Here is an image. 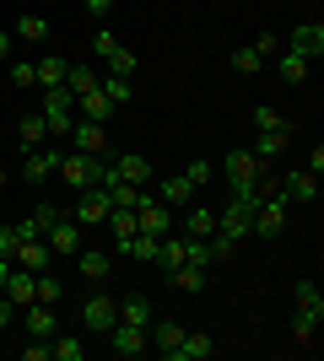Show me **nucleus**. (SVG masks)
I'll list each match as a JSON object with an SVG mask.
<instances>
[{
	"label": "nucleus",
	"instance_id": "72a5a7b5",
	"mask_svg": "<svg viewBox=\"0 0 324 361\" xmlns=\"http://www.w3.org/2000/svg\"><path fill=\"white\" fill-rule=\"evenodd\" d=\"M16 38H22V44H49V16H22V22H16Z\"/></svg>",
	"mask_w": 324,
	"mask_h": 361
},
{
	"label": "nucleus",
	"instance_id": "5701e85b",
	"mask_svg": "<svg viewBox=\"0 0 324 361\" xmlns=\"http://www.w3.org/2000/svg\"><path fill=\"white\" fill-rule=\"evenodd\" d=\"M308 71H313V65L303 60V54H292V49H281V54H276V75L287 81V87H303V81H308Z\"/></svg>",
	"mask_w": 324,
	"mask_h": 361
},
{
	"label": "nucleus",
	"instance_id": "39448f33",
	"mask_svg": "<svg viewBox=\"0 0 324 361\" xmlns=\"http://www.w3.org/2000/svg\"><path fill=\"white\" fill-rule=\"evenodd\" d=\"M97 167H103V157H87V151H65V157H60V178L81 195V189H92V183H97Z\"/></svg>",
	"mask_w": 324,
	"mask_h": 361
},
{
	"label": "nucleus",
	"instance_id": "a878e982",
	"mask_svg": "<svg viewBox=\"0 0 324 361\" xmlns=\"http://www.w3.org/2000/svg\"><path fill=\"white\" fill-rule=\"evenodd\" d=\"M76 114H81V119L108 124V119H114V103L103 97V87H92V92H81V97H76Z\"/></svg>",
	"mask_w": 324,
	"mask_h": 361
},
{
	"label": "nucleus",
	"instance_id": "f3484780",
	"mask_svg": "<svg viewBox=\"0 0 324 361\" xmlns=\"http://www.w3.org/2000/svg\"><path fill=\"white\" fill-rule=\"evenodd\" d=\"M6 297H11V307H16V302H28V307H32V302H38V275L22 270V264H11V275H6Z\"/></svg>",
	"mask_w": 324,
	"mask_h": 361
},
{
	"label": "nucleus",
	"instance_id": "aec40b11",
	"mask_svg": "<svg viewBox=\"0 0 324 361\" xmlns=\"http://www.w3.org/2000/svg\"><path fill=\"white\" fill-rule=\"evenodd\" d=\"M54 334H60L54 307H49V302H32L28 307V340H54Z\"/></svg>",
	"mask_w": 324,
	"mask_h": 361
},
{
	"label": "nucleus",
	"instance_id": "b1692460",
	"mask_svg": "<svg viewBox=\"0 0 324 361\" xmlns=\"http://www.w3.org/2000/svg\"><path fill=\"white\" fill-rule=\"evenodd\" d=\"M54 221H60V211H54V205H32V211L16 221V232H22V238H44Z\"/></svg>",
	"mask_w": 324,
	"mask_h": 361
},
{
	"label": "nucleus",
	"instance_id": "c756f323",
	"mask_svg": "<svg viewBox=\"0 0 324 361\" xmlns=\"http://www.w3.org/2000/svg\"><path fill=\"white\" fill-rule=\"evenodd\" d=\"M16 135H22V146H44L49 140V124H44V114H22V119H16Z\"/></svg>",
	"mask_w": 324,
	"mask_h": 361
},
{
	"label": "nucleus",
	"instance_id": "1a4fd4ad",
	"mask_svg": "<svg viewBox=\"0 0 324 361\" xmlns=\"http://www.w3.org/2000/svg\"><path fill=\"white\" fill-rule=\"evenodd\" d=\"M60 157H65L60 146H32L28 157H22V178H28V183L54 178V173H60Z\"/></svg>",
	"mask_w": 324,
	"mask_h": 361
},
{
	"label": "nucleus",
	"instance_id": "c85d7f7f",
	"mask_svg": "<svg viewBox=\"0 0 324 361\" xmlns=\"http://www.w3.org/2000/svg\"><path fill=\"white\" fill-rule=\"evenodd\" d=\"M97 87H103V97H108L114 108H124L130 97H136V75H103Z\"/></svg>",
	"mask_w": 324,
	"mask_h": 361
},
{
	"label": "nucleus",
	"instance_id": "7c9ffc66",
	"mask_svg": "<svg viewBox=\"0 0 324 361\" xmlns=\"http://www.w3.org/2000/svg\"><path fill=\"white\" fill-rule=\"evenodd\" d=\"M319 324H324V313H313V307H297V318H292L297 345H313V340H319Z\"/></svg>",
	"mask_w": 324,
	"mask_h": 361
},
{
	"label": "nucleus",
	"instance_id": "58836bf2",
	"mask_svg": "<svg viewBox=\"0 0 324 361\" xmlns=\"http://www.w3.org/2000/svg\"><path fill=\"white\" fill-rule=\"evenodd\" d=\"M140 71V60H136V54H130V49H114V54H108V75H136Z\"/></svg>",
	"mask_w": 324,
	"mask_h": 361
},
{
	"label": "nucleus",
	"instance_id": "f8f14e48",
	"mask_svg": "<svg viewBox=\"0 0 324 361\" xmlns=\"http://www.w3.org/2000/svg\"><path fill=\"white\" fill-rule=\"evenodd\" d=\"M281 49H292V54H303V60L313 65L324 54V27H319V22H297V27L287 32V44H281Z\"/></svg>",
	"mask_w": 324,
	"mask_h": 361
},
{
	"label": "nucleus",
	"instance_id": "0eeeda50",
	"mask_svg": "<svg viewBox=\"0 0 324 361\" xmlns=\"http://www.w3.org/2000/svg\"><path fill=\"white\" fill-rule=\"evenodd\" d=\"M108 211H114V200H108V189H81V200H76V211H71V221L76 226H103L108 221Z\"/></svg>",
	"mask_w": 324,
	"mask_h": 361
},
{
	"label": "nucleus",
	"instance_id": "864d4df0",
	"mask_svg": "<svg viewBox=\"0 0 324 361\" xmlns=\"http://www.w3.org/2000/svg\"><path fill=\"white\" fill-rule=\"evenodd\" d=\"M6 275H11V259H0V291H6Z\"/></svg>",
	"mask_w": 324,
	"mask_h": 361
},
{
	"label": "nucleus",
	"instance_id": "37998d69",
	"mask_svg": "<svg viewBox=\"0 0 324 361\" xmlns=\"http://www.w3.org/2000/svg\"><path fill=\"white\" fill-rule=\"evenodd\" d=\"M184 178L195 183V189H205V183L216 178V167H211V162H189V167H184Z\"/></svg>",
	"mask_w": 324,
	"mask_h": 361
},
{
	"label": "nucleus",
	"instance_id": "9d476101",
	"mask_svg": "<svg viewBox=\"0 0 324 361\" xmlns=\"http://www.w3.org/2000/svg\"><path fill=\"white\" fill-rule=\"evenodd\" d=\"M71 151L103 157V151H108V124H97V119H81V114H76V124H71Z\"/></svg>",
	"mask_w": 324,
	"mask_h": 361
},
{
	"label": "nucleus",
	"instance_id": "ddd939ff",
	"mask_svg": "<svg viewBox=\"0 0 324 361\" xmlns=\"http://www.w3.org/2000/svg\"><path fill=\"white\" fill-rule=\"evenodd\" d=\"M173 221H179V232H184V238H211V232H216V211H211V205H195V200H189Z\"/></svg>",
	"mask_w": 324,
	"mask_h": 361
},
{
	"label": "nucleus",
	"instance_id": "473e14b6",
	"mask_svg": "<svg viewBox=\"0 0 324 361\" xmlns=\"http://www.w3.org/2000/svg\"><path fill=\"white\" fill-rule=\"evenodd\" d=\"M168 275H173V286L184 291V297L205 291V270H200V264H179V270H168Z\"/></svg>",
	"mask_w": 324,
	"mask_h": 361
},
{
	"label": "nucleus",
	"instance_id": "20e7f679",
	"mask_svg": "<svg viewBox=\"0 0 324 361\" xmlns=\"http://www.w3.org/2000/svg\"><path fill=\"white\" fill-rule=\"evenodd\" d=\"M81 324H87V329L103 340V334L119 324V297H103V291H92V297L81 302Z\"/></svg>",
	"mask_w": 324,
	"mask_h": 361
},
{
	"label": "nucleus",
	"instance_id": "f704fd0d",
	"mask_svg": "<svg viewBox=\"0 0 324 361\" xmlns=\"http://www.w3.org/2000/svg\"><path fill=\"white\" fill-rule=\"evenodd\" d=\"M281 151H287V130H260L254 157H260V162H270V157H281Z\"/></svg>",
	"mask_w": 324,
	"mask_h": 361
},
{
	"label": "nucleus",
	"instance_id": "79ce46f5",
	"mask_svg": "<svg viewBox=\"0 0 324 361\" xmlns=\"http://www.w3.org/2000/svg\"><path fill=\"white\" fill-rule=\"evenodd\" d=\"M254 130H287V119H281L270 103H260V108H254Z\"/></svg>",
	"mask_w": 324,
	"mask_h": 361
},
{
	"label": "nucleus",
	"instance_id": "bb28decb",
	"mask_svg": "<svg viewBox=\"0 0 324 361\" xmlns=\"http://www.w3.org/2000/svg\"><path fill=\"white\" fill-rule=\"evenodd\" d=\"M87 340L81 334H54V345H49V361H87Z\"/></svg>",
	"mask_w": 324,
	"mask_h": 361
},
{
	"label": "nucleus",
	"instance_id": "4468645a",
	"mask_svg": "<svg viewBox=\"0 0 324 361\" xmlns=\"http://www.w3.org/2000/svg\"><path fill=\"white\" fill-rule=\"evenodd\" d=\"M281 200H287V205H313V200H319V173H308V167H303V173H287Z\"/></svg>",
	"mask_w": 324,
	"mask_h": 361
},
{
	"label": "nucleus",
	"instance_id": "4be33fe9",
	"mask_svg": "<svg viewBox=\"0 0 324 361\" xmlns=\"http://www.w3.org/2000/svg\"><path fill=\"white\" fill-rule=\"evenodd\" d=\"M152 302H146V297H140V291H136V297H119V324H130V329H152Z\"/></svg>",
	"mask_w": 324,
	"mask_h": 361
},
{
	"label": "nucleus",
	"instance_id": "9b49d317",
	"mask_svg": "<svg viewBox=\"0 0 324 361\" xmlns=\"http://www.w3.org/2000/svg\"><path fill=\"white\" fill-rule=\"evenodd\" d=\"M44 243H49V254H54V259H76L81 254V226L71 221V216H60V221L44 232Z\"/></svg>",
	"mask_w": 324,
	"mask_h": 361
},
{
	"label": "nucleus",
	"instance_id": "de8ad7c7",
	"mask_svg": "<svg viewBox=\"0 0 324 361\" xmlns=\"http://www.w3.org/2000/svg\"><path fill=\"white\" fill-rule=\"evenodd\" d=\"M254 54H260V60H276V54H281V38H270V32L254 38Z\"/></svg>",
	"mask_w": 324,
	"mask_h": 361
},
{
	"label": "nucleus",
	"instance_id": "ea45409f",
	"mask_svg": "<svg viewBox=\"0 0 324 361\" xmlns=\"http://www.w3.org/2000/svg\"><path fill=\"white\" fill-rule=\"evenodd\" d=\"M65 297V286H60V275H49V270H38V302H49V307H54V302Z\"/></svg>",
	"mask_w": 324,
	"mask_h": 361
},
{
	"label": "nucleus",
	"instance_id": "c9c22d12",
	"mask_svg": "<svg viewBox=\"0 0 324 361\" xmlns=\"http://www.w3.org/2000/svg\"><path fill=\"white\" fill-rule=\"evenodd\" d=\"M97 87V71H87V65H71V75H65V92L71 97H81V92H92Z\"/></svg>",
	"mask_w": 324,
	"mask_h": 361
},
{
	"label": "nucleus",
	"instance_id": "2f4dec72",
	"mask_svg": "<svg viewBox=\"0 0 324 361\" xmlns=\"http://www.w3.org/2000/svg\"><path fill=\"white\" fill-rule=\"evenodd\" d=\"M157 248H162V238H152V232H136V238L124 243V254L140 259V264H157Z\"/></svg>",
	"mask_w": 324,
	"mask_h": 361
},
{
	"label": "nucleus",
	"instance_id": "7ed1b4c3",
	"mask_svg": "<svg viewBox=\"0 0 324 361\" xmlns=\"http://www.w3.org/2000/svg\"><path fill=\"white\" fill-rule=\"evenodd\" d=\"M248 232H254V211H244V205H232V200H227V205L216 211V232H211V238H222L227 248H238Z\"/></svg>",
	"mask_w": 324,
	"mask_h": 361
},
{
	"label": "nucleus",
	"instance_id": "8fccbe9b",
	"mask_svg": "<svg viewBox=\"0 0 324 361\" xmlns=\"http://www.w3.org/2000/svg\"><path fill=\"white\" fill-rule=\"evenodd\" d=\"M81 6H87L92 16H108V11H114V0H81Z\"/></svg>",
	"mask_w": 324,
	"mask_h": 361
},
{
	"label": "nucleus",
	"instance_id": "f03ea898",
	"mask_svg": "<svg viewBox=\"0 0 324 361\" xmlns=\"http://www.w3.org/2000/svg\"><path fill=\"white\" fill-rule=\"evenodd\" d=\"M38 114H44L49 135L60 140V135H71V124H76V97L65 87H44V108H38Z\"/></svg>",
	"mask_w": 324,
	"mask_h": 361
},
{
	"label": "nucleus",
	"instance_id": "393cba45",
	"mask_svg": "<svg viewBox=\"0 0 324 361\" xmlns=\"http://www.w3.org/2000/svg\"><path fill=\"white\" fill-rule=\"evenodd\" d=\"M108 232H114V254H124V243H130V238H136V232H140V226H136V211H119V205H114V211H108Z\"/></svg>",
	"mask_w": 324,
	"mask_h": 361
},
{
	"label": "nucleus",
	"instance_id": "a19ab883",
	"mask_svg": "<svg viewBox=\"0 0 324 361\" xmlns=\"http://www.w3.org/2000/svg\"><path fill=\"white\" fill-rule=\"evenodd\" d=\"M292 297H297V307H313V313H324V297H319V286H313V281H297Z\"/></svg>",
	"mask_w": 324,
	"mask_h": 361
},
{
	"label": "nucleus",
	"instance_id": "423d86ee",
	"mask_svg": "<svg viewBox=\"0 0 324 361\" xmlns=\"http://www.w3.org/2000/svg\"><path fill=\"white\" fill-rule=\"evenodd\" d=\"M173 216H179V211H173V205H162L157 195H146V200L136 205V226H140V232H152V238H168V232H173Z\"/></svg>",
	"mask_w": 324,
	"mask_h": 361
},
{
	"label": "nucleus",
	"instance_id": "3c124183",
	"mask_svg": "<svg viewBox=\"0 0 324 361\" xmlns=\"http://www.w3.org/2000/svg\"><path fill=\"white\" fill-rule=\"evenodd\" d=\"M6 324H11V297L0 291V329H6Z\"/></svg>",
	"mask_w": 324,
	"mask_h": 361
},
{
	"label": "nucleus",
	"instance_id": "603ef678",
	"mask_svg": "<svg viewBox=\"0 0 324 361\" xmlns=\"http://www.w3.org/2000/svg\"><path fill=\"white\" fill-rule=\"evenodd\" d=\"M6 54H11V32H0V60H6Z\"/></svg>",
	"mask_w": 324,
	"mask_h": 361
},
{
	"label": "nucleus",
	"instance_id": "f257e3e1",
	"mask_svg": "<svg viewBox=\"0 0 324 361\" xmlns=\"http://www.w3.org/2000/svg\"><path fill=\"white\" fill-rule=\"evenodd\" d=\"M287 221H292V205L281 200V189H270V195L254 205V232H248V238H281Z\"/></svg>",
	"mask_w": 324,
	"mask_h": 361
},
{
	"label": "nucleus",
	"instance_id": "6ab92c4d",
	"mask_svg": "<svg viewBox=\"0 0 324 361\" xmlns=\"http://www.w3.org/2000/svg\"><path fill=\"white\" fill-rule=\"evenodd\" d=\"M205 356H216V340L200 334V329H184V340H179V350L168 361H205Z\"/></svg>",
	"mask_w": 324,
	"mask_h": 361
},
{
	"label": "nucleus",
	"instance_id": "4c0bfd02",
	"mask_svg": "<svg viewBox=\"0 0 324 361\" xmlns=\"http://www.w3.org/2000/svg\"><path fill=\"white\" fill-rule=\"evenodd\" d=\"M232 71H238V75H254V71H265V60H260V54H254V44L232 49Z\"/></svg>",
	"mask_w": 324,
	"mask_h": 361
},
{
	"label": "nucleus",
	"instance_id": "e433bc0d",
	"mask_svg": "<svg viewBox=\"0 0 324 361\" xmlns=\"http://www.w3.org/2000/svg\"><path fill=\"white\" fill-rule=\"evenodd\" d=\"M184 264L211 270V264H216V259H211V243H205V238H184Z\"/></svg>",
	"mask_w": 324,
	"mask_h": 361
},
{
	"label": "nucleus",
	"instance_id": "2eb2a0df",
	"mask_svg": "<svg viewBox=\"0 0 324 361\" xmlns=\"http://www.w3.org/2000/svg\"><path fill=\"white\" fill-rule=\"evenodd\" d=\"M11 264H22V270H49L54 264V254H49V243L44 238H28V243H16V254H11Z\"/></svg>",
	"mask_w": 324,
	"mask_h": 361
},
{
	"label": "nucleus",
	"instance_id": "a18cd8bd",
	"mask_svg": "<svg viewBox=\"0 0 324 361\" xmlns=\"http://www.w3.org/2000/svg\"><path fill=\"white\" fill-rule=\"evenodd\" d=\"M16 243H28V238H22L16 226H0V259H11V254H16Z\"/></svg>",
	"mask_w": 324,
	"mask_h": 361
},
{
	"label": "nucleus",
	"instance_id": "cd10ccee",
	"mask_svg": "<svg viewBox=\"0 0 324 361\" xmlns=\"http://www.w3.org/2000/svg\"><path fill=\"white\" fill-rule=\"evenodd\" d=\"M32 71H38V87H65L71 65H65L60 54H44V60H32Z\"/></svg>",
	"mask_w": 324,
	"mask_h": 361
},
{
	"label": "nucleus",
	"instance_id": "c03bdc74",
	"mask_svg": "<svg viewBox=\"0 0 324 361\" xmlns=\"http://www.w3.org/2000/svg\"><path fill=\"white\" fill-rule=\"evenodd\" d=\"M114 49H119V38H114L108 27H97V38H92V54H97V60H108Z\"/></svg>",
	"mask_w": 324,
	"mask_h": 361
},
{
	"label": "nucleus",
	"instance_id": "6e6552de",
	"mask_svg": "<svg viewBox=\"0 0 324 361\" xmlns=\"http://www.w3.org/2000/svg\"><path fill=\"white\" fill-rule=\"evenodd\" d=\"M222 173H227V189H232V183H260L265 173H270V162H260L254 151H227Z\"/></svg>",
	"mask_w": 324,
	"mask_h": 361
},
{
	"label": "nucleus",
	"instance_id": "412c9836",
	"mask_svg": "<svg viewBox=\"0 0 324 361\" xmlns=\"http://www.w3.org/2000/svg\"><path fill=\"white\" fill-rule=\"evenodd\" d=\"M76 270L87 275L92 286H103V281H108V270H114V259H108L103 248H87V243H81V254H76Z\"/></svg>",
	"mask_w": 324,
	"mask_h": 361
},
{
	"label": "nucleus",
	"instance_id": "dca6fc26",
	"mask_svg": "<svg viewBox=\"0 0 324 361\" xmlns=\"http://www.w3.org/2000/svg\"><path fill=\"white\" fill-rule=\"evenodd\" d=\"M103 340H108L114 356H140V350H146V329H130V324H114Z\"/></svg>",
	"mask_w": 324,
	"mask_h": 361
},
{
	"label": "nucleus",
	"instance_id": "49530a36",
	"mask_svg": "<svg viewBox=\"0 0 324 361\" xmlns=\"http://www.w3.org/2000/svg\"><path fill=\"white\" fill-rule=\"evenodd\" d=\"M11 81H16V87H38V71H32V60L11 65Z\"/></svg>",
	"mask_w": 324,
	"mask_h": 361
},
{
	"label": "nucleus",
	"instance_id": "09e8293b",
	"mask_svg": "<svg viewBox=\"0 0 324 361\" xmlns=\"http://www.w3.org/2000/svg\"><path fill=\"white\" fill-rule=\"evenodd\" d=\"M22 356H28V361H49V340H32V345H22Z\"/></svg>",
	"mask_w": 324,
	"mask_h": 361
},
{
	"label": "nucleus",
	"instance_id": "a211bd4d",
	"mask_svg": "<svg viewBox=\"0 0 324 361\" xmlns=\"http://www.w3.org/2000/svg\"><path fill=\"white\" fill-rule=\"evenodd\" d=\"M195 195H200V189H195V183L184 178V173H173V178H162V183H157V200H162V205H173V211H184V205H189Z\"/></svg>",
	"mask_w": 324,
	"mask_h": 361
}]
</instances>
